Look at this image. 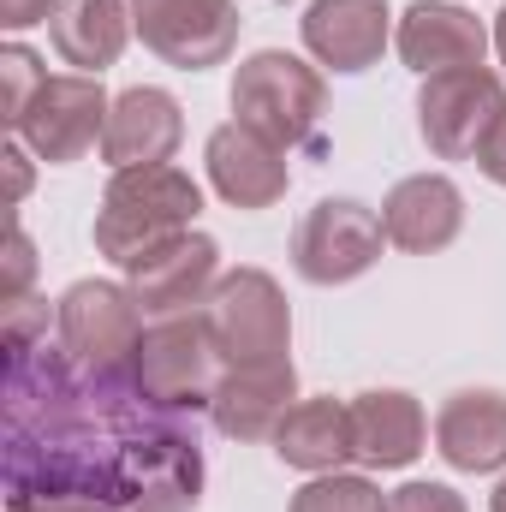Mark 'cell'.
Returning <instances> with one entry per match:
<instances>
[{"label": "cell", "instance_id": "29", "mask_svg": "<svg viewBox=\"0 0 506 512\" xmlns=\"http://www.w3.org/2000/svg\"><path fill=\"white\" fill-rule=\"evenodd\" d=\"M477 167H483V173H489L495 185H506V120L495 126V137H489V143L477 149Z\"/></svg>", "mask_w": 506, "mask_h": 512}, {"label": "cell", "instance_id": "30", "mask_svg": "<svg viewBox=\"0 0 506 512\" xmlns=\"http://www.w3.org/2000/svg\"><path fill=\"white\" fill-rule=\"evenodd\" d=\"M6 512H126V507H108V501H24V507Z\"/></svg>", "mask_w": 506, "mask_h": 512}, {"label": "cell", "instance_id": "21", "mask_svg": "<svg viewBox=\"0 0 506 512\" xmlns=\"http://www.w3.org/2000/svg\"><path fill=\"white\" fill-rule=\"evenodd\" d=\"M131 30H137L131 0H60V12H54V48L66 54V66H78L90 78L126 54Z\"/></svg>", "mask_w": 506, "mask_h": 512}, {"label": "cell", "instance_id": "9", "mask_svg": "<svg viewBox=\"0 0 506 512\" xmlns=\"http://www.w3.org/2000/svg\"><path fill=\"white\" fill-rule=\"evenodd\" d=\"M131 24H137L143 48L179 72H209L239 48L233 0H131Z\"/></svg>", "mask_w": 506, "mask_h": 512}, {"label": "cell", "instance_id": "6", "mask_svg": "<svg viewBox=\"0 0 506 512\" xmlns=\"http://www.w3.org/2000/svg\"><path fill=\"white\" fill-rule=\"evenodd\" d=\"M54 328H60V346H66L78 364L131 376L137 346H143V304L131 298V286H114V280H78V286L60 292Z\"/></svg>", "mask_w": 506, "mask_h": 512}, {"label": "cell", "instance_id": "23", "mask_svg": "<svg viewBox=\"0 0 506 512\" xmlns=\"http://www.w3.org/2000/svg\"><path fill=\"white\" fill-rule=\"evenodd\" d=\"M48 84V72H42V60L24 48V42H6L0 48V120L18 131V120H24V108L36 102V90Z\"/></svg>", "mask_w": 506, "mask_h": 512}, {"label": "cell", "instance_id": "27", "mask_svg": "<svg viewBox=\"0 0 506 512\" xmlns=\"http://www.w3.org/2000/svg\"><path fill=\"white\" fill-rule=\"evenodd\" d=\"M54 12H60V0H0V24L6 30H30V24H42Z\"/></svg>", "mask_w": 506, "mask_h": 512}, {"label": "cell", "instance_id": "12", "mask_svg": "<svg viewBox=\"0 0 506 512\" xmlns=\"http://www.w3.org/2000/svg\"><path fill=\"white\" fill-rule=\"evenodd\" d=\"M292 399H298L292 358H280V364H227L215 399H209V417L233 441H274V429L286 423Z\"/></svg>", "mask_w": 506, "mask_h": 512}, {"label": "cell", "instance_id": "4", "mask_svg": "<svg viewBox=\"0 0 506 512\" xmlns=\"http://www.w3.org/2000/svg\"><path fill=\"white\" fill-rule=\"evenodd\" d=\"M203 322H209V334H215V346H221L227 364H280L286 346H292L286 292L262 268L221 274L215 292L203 298Z\"/></svg>", "mask_w": 506, "mask_h": 512}, {"label": "cell", "instance_id": "25", "mask_svg": "<svg viewBox=\"0 0 506 512\" xmlns=\"http://www.w3.org/2000/svg\"><path fill=\"white\" fill-rule=\"evenodd\" d=\"M0 340H6V352H24V346L48 340V304H42V298L0 304Z\"/></svg>", "mask_w": 506, "mask_h": 512}, {"label": "cell", "instance_id": "7", "mask_svg": "<svg viewBox=\"0 0 506 512\" xmlns=\"http://www.w3.org/2000/svg\"><path fill=\"white\" fill-rule=\"evenodd\" d=\"M501 120H506V84L489 66H459V72L423 78L417 126H423V143L441 161H471L495 137Z\"/></svg>", "mask_w": 506, "mask_h": 512}, {"label": "cell", "instance_id": "16", "mask_svg": "<svg viewBox=\"0 0 506 512\" xmlns=\"http://www.w3.org/2000/svg\"><path fill=\"white\" fill-rule=\"evenodd\" d=\"M179 137H185L179 102H173L167 90H155V84H137V90H126V96L108 108L102 155H108L114 167H161V161H173Z\"/></svg>", "mask_w": 506, "mask_h": 512}, {"label": "cell", "instance_id": "5", "mask_svg": "<svg viewBox=\"0 0 506 512\" xmlns=\"http://www.w3.org/2000/svg\"><path fill=\"white\" fill-rule=\"evenodd\" d=\"M221 370H227V358H221L203 316H161L155 328H143V346H137V364H131L143 393H155L161 405L191 411V417L209 411Z\"/></svg>", "mask_w": 506, "mask_h": 512}, {"label": "cell", "instance_id": "28", "mask_svg": "<svg viewBox=\"0 0 506 512\" xmlns=\"http://www.w3.org/2000/svg\"><path fill=\"white\" fill-rule=\"evenodd\" d=\"M0 161H6V209H18V203H24V191H30V161H24V149H18V143H6V149H0Z\"/></svg>", "mask_w": 506, "mask_h": 512}, {"label": "cell", "instance_id": "11", "mask_svg": "<svg viewBox=\"0 0 506 512\" xmlns=\"http://www.w3.org/2000/svg\"><path fill=\"white\" fill-rule=\"evenodd\" d=\"M221 280V251L209 233H179L155 251H143L137 262H126L131 298L149 316H185L191 304H203Z\"/></svg>", "mask_w": 506, "mask_h": 512}, {"label": "cell", "instance_id": "22", "mask_svg": "<svg viewBox=\"0 0 506 512\" xmlns=\"http://www.w3.org/2000/svg\"><path fill=\"white\" fill-rule=\"evenodd\" d=\"M292 512H387V501H381V489L370 477L328 471V477H316V483H304L292 495Z\"/></svg>", "mask_w": 506, "mask_h": 512}, {"label": "cell", "instance_id": "1", "mask_svg": "<svg viewBox=\"0 0 506 512\" xmlns=\"http://www.w3.org/2000/svg\"><path fill=\"white\" fill-rule=\"evenodd\" d=\"M0 483L24 501H108L126 512H197L203 435L191 411L161 405L137 376L90 370L66 346L6 352Z\"/></svg>", "mask_w": 506, "mask_h": 512}, {"label": "cell", "instance_id": "3", "mask_svg": "<svg viewBox=\"0 0 506 512\" xmlns=\"http://www.w3.org/2000/svg\"><path fill=\"white\" fill-rule=\"evenodd\" d=\"M233 114H239V126L262 131L268 143L298 149V143H316V126L328 114V84L298 54L262 48L233 72Z\"/></svg>", "mask_w": 506, "mask_h": 512}, {"label": "cell", "instance_id": "31", "mask_svg": "<svg viewBox=\"0 0 506 512\" xmlns=\"http://www.w3.org/2000/svg\"><path fill=\"white\" fill-rule=\"evenodd\" d=\"M495 54H501V66H506V6H501V18H495Z\"/></svg>", "mask_w": 506, "mask_h": 512}, {"label": "cell", "instance_id": "14", "mask_svg": "<svg viewBox=\"0 0 506 512\" xmlns=\"http://www.w3.org/2000/svg\"><path fill=\"white\" fill-rule=\"evenodd\" d=\"M489 54V30L477 12L447 6V0H417L399 18V60L423 78L435 72H459V66H483Z\"/></svg>", "mask_w": 506, "mask_h": 512}, {"label": "cell", "instance_id": "17", "mask_svg": "<svg viewBox=\"0 0 506 512\" xmlns=\"http://www.w3.org/2000/svg\"><path fill=\"white\" fill-rule=\"evenodd\" d=\"M304 48L334 72H364L387 48V0H310Z\"/></svg>", "mask_w": 506, "mask_h": 512}, {"label": "cell", "instance_id": "2", "mask_svg": "<svg viewBox=\"0 0 506 512\" xmlns=\"http://www.w3.org/2000/svg\"><path fill=\"white\" fill-rule=\"evenodd\" d=\"M197 209H203V191L191 173H179L167 161L161 167H120L108 197H102V215H96V251L126 268L143 251L191 233Z\"/></svg>", "mask_w": 506, "mask_h": 512}, {"label": "cell", "instance_id": "10", "mask_svg": "<svg viewBox=\"0 0 506 512\" xmlns=\"http://www.w3.org/2000/svg\"><path fill=\"white\" fill-rule=\"evenodd\" d=\"M108 90H102V78H90V72H66V78H48L42 90H36V102L24 108V120H18V137L48 161V167H66V161H78L102 131H108Z\"/></svg>", "mask_w": 506, "mask_h": 512}, {"label": "cell", "instance_id": "26", "mask_svg": "<svg viewBox=\"0 0 506 512\" xmlns=\"http://www.w3.org/2000/svg\"><path fill=\"white\" fill-rule=\"evenodd\" d=\"M387 512H465V501L447 483H405L387 495Z\"/></svg>", "mask_w": 506, "mask_h": 512}, {"label": "cell", "instance_id": "32", "mask_svg": "<svg viewBox=\"0 0 506 512\" xmlns=\"http://www.w3.org/2000/svg\"><path fill=\"white\" fill-rule=\"evenodd\" d=\"M489 512H506V477H501V489L489 495Z\"/></svg>", "mask_w": 506, "mask_h": 512}, {"label": "cell", "instance_id": "15", "mask_svg": "<svg viewBox=\"0 0 506 512\" xmlns=\"http://www.w3.org/2000/svg\"><path fill=\"white\" fill-rule=\"evenodd\" d=\"M381 227H387V245L411 256L447 251L465 227V197L453 179L441 173H417V179H399L381 203Z\"/></svg>", "mask_w": 506, "mask_h": 512}, {"label": "cell", "instance_id": "18", "mask_svg": "<svg viewBox=\"0 0 506 512\" xmlns=\"http://www.w3.org/2000/svg\"><path fill=\"white\" fill-rule=\"evenodd\" d=\"M435 453L453 471H501L506 465V393L465 387L435 417Z\"/></svg>", "mask_w": 506, "mask_h": 512}, {"label": "cell", "instance_id": "24", "mask_svg": "<svg viewBox=\"0 0 506 512\" xmlns=\"http://www.w3.org/2000/svg\"><path fill=\"white\" fill-rule=\"evenodd\" d=\"M30 280H36V251L18 227V215L6 221V256H0V304H18L30 298Z\"/></svg>", "mask_w": 506, "mask_h": 512}, {"label": "cell", "instance_id": "8", "mask_svg": "<svg viewBox=\"0 0 506 512\" xmlns=\"http://www.w3.org/2000/svg\"><path fill=\"white\" fill-rule=\"evenodd\" d=\"M381 245H387V227L376 209L352 197H322L292 233V268L310 286H340V280L370 274L381 262Z\"/></svg>", "mask_w": 506, "mask_h": 512}, {"label": "cell", "instance_id": "19", "mask_svg": "<svg viewBox=\"0 0 506 512\" xmlns=\"http://www.w3.org/2000/svg\"><path fill=\"white\" fill-rule=\"evenodd\" d=\"M423 453V405L399 387H376L352 399V459L376 465V471H399Z\"/></svg>", "mask_w": 506, "mask_h": 512}, {"label": "cell", "instance_id": "20", "mask_svg": "<svg viewBox=\"0 0 506 512\" xmlns=\"http://www.w3.org/2000/svg\"><path fill=\"white\" fill-rule=\"evenodd\" d=\"M274 453L292 465V471H340L352 459V405L340 399H298L286 411V423L274 429Z\"/></svg>", "mask_w": 506, "mask_h": 512}, {"label": "cell", "instance_id": "13", "mask_svg": "<svg viewBox=\"0 0 506 512\" xmlns=\"http://www.w3.org/2000/svg\"><path fill=\"white\" fill-rule=\"evenodd\" d=\"M209 185L233 209H274L286 197V185H292L286 149L233 120V126H221L209 137Z\"/></svg>", "mask_w": 506, "mask_h": 512}]
</instances>
